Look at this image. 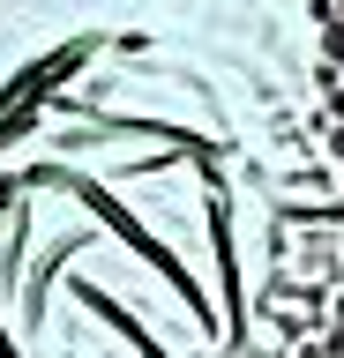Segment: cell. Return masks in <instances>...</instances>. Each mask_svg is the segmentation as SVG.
<instances>
[{
	"label": "cell",
	"mask_w": 344,
	"mask_h": 358,
	"mask_svg": "<svg viewBox=\"0 0 344 358\" xmlns=\"http://www.w3.org/2000/svg\"><path fill=\"white\" fill-rule=\"evenodd\" d=\"M337 276L315 0H0V358H292Z\"/></svg>",
	"instance_id": "1"
}]
</instances>
